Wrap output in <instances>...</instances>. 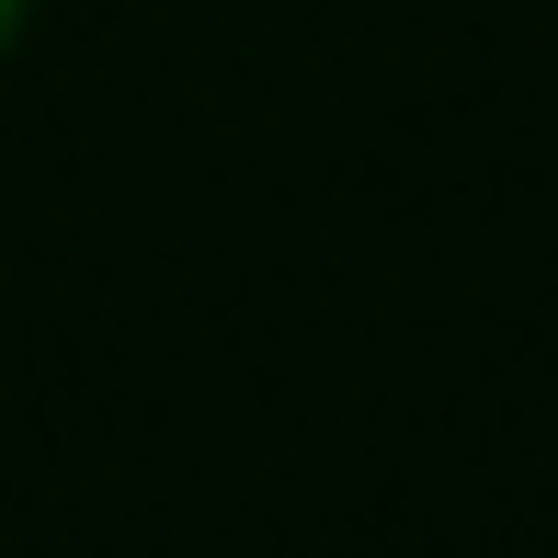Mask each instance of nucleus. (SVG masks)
<instances>
[{
  "instance_id": "f257e3e1",
  "label": "nucleus",
  "mask_w": 558,
  "mask_h": 558,
  "mask_svg": "<svg viewBox=\"0 0 558 558\" xmlns=\"http://www.w3.org/2000/svg\"><path fill=\"white\" fill-rule=\"evenodd\" d=\"M23 23H35V0H0V58L23 46Z\"/></svg>"
}]
</instances>
